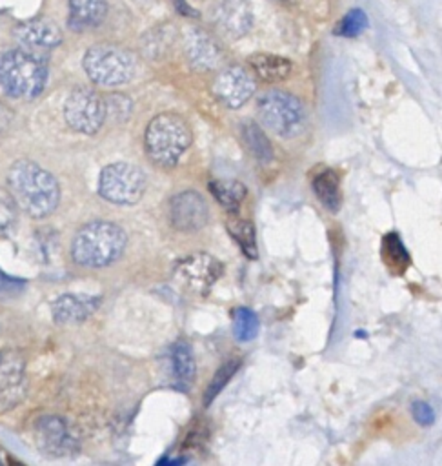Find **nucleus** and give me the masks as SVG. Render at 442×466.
I'll list each match as a JSON object with an SVG mask.
<instances>
[{
  "label": "nucleus",
  "mask_w": 442,
  "mask_h": 466,
  "mask_svg": "<svg viewBox=\"0 0 442 466\" xmlns=\"http://www.w3.org/2000/svg\"><path fill=\"white\" fill-rule=\"evenodd\" d=\"M25 288H27L25 280L18 277H11L0 269V300L16 299L25 291Z\"/></svg>",
  "instance_id": "29"
},
{
  "label": "nucleus",
  "mask_w": 442,
  "mask_h": 466,
  "mask_svg": "<svg viewBox=\"0 0 442 466\" xmlns=\"http://www.w3.org/2000/svg\"><path fill=\"white\" fill-rule=\"evenodd\" d=\"M209 209L204 197L196 191L186 189L169 200V222L182 233H193L207 224Z\"/></svg>",
  "instance_id": "11"
},
{
  "label": "nucleus",
  "mask_w": 442,
  "mask_h": 466,
  "mask_svg": "<svg viewBox=\"0 0 442 466\" xmlns=\"http://www.w3.org/2000/svg\"><path fill=\"white\" fill-rule=\"evenodd\" d=\"M256 115L264 127L280 138L298 137L306 127L302 102L287 91L269 89L258 96Z\"/></svg>",
  "instance_id": "5"
},
{
  "label": "nucleus",
  "mask_w": 442,
  "mask_h": 466,
  "mask_svg": "<svg viewBox=\"0 0 442 466\" xmlns=\"http://www.w3.org/2000/svg\"><path fill=\"white\" fill-rule=\"evenodd\" d=\"M313 191L322 202V206L329 211H338L342 197H340V180L333 169H324L313 178Z\"/></svg>",
  "instance_id": "20"
},
{
  "label": "nucleus",
  "mask_w": 442,
  "mask_h": 466,
  "mask_svg": "<svg viewBox=\"0 0 442 466\" xmlns=\"http://www.w3.org/2000/svg\"><path fill=\"white\" fill-rule=\"evenodd\" d=\"M236 368H238V360H231V362H226L216 373H215V377H213V380H211V384H209V388H207V391H206V404H209L216 395H218V391L226 386V382L233 377V373L236 371Z\"/></svg>",
  "instance_id": "28"
},
{
  "label": "nucleus",
  "mask_w": 442,
  "mask_h": 466,
  "mask_svg": "<svg viewBox=\"0 0 442 466\" xmlns=\"http://www.w3.org/2000/svg\"><path fill=\"white\" fill-rule=\"evenodd\" d=\"M7 184L16 206L33 218H44L58 206L60 186L56 178L33 160H16L9 167Z\"/></svg>",
  "instance_id": "1"
},
{
  "label": "nucleus",
  "mask_w": 442,
  "mask_h": 466,
  "mask_svg": "<svg viewBox=\"0 0 442 466\" xmlns=\"http://www.w3.org/2000/svg\"><path fill=\"white\" fill-rule=\"evenodd\" d=\"M189 124L176 113H160L146 127L144 146L147 157L162 166L173 167L191 146Z\"/></svg>",
  "instance_id": "4"
},
{
  "label": "nucleus",
  "mask_w": 442,
  "mask_h": 466,
  "mask_svg": "<svg viewBox=\"0 0 442 466\" xmlns=\"http://www.w3.org/2000/svg\"><path fill=\"white\" fill-rule=\"evenodd\" d=\"M411 411H413L415 420L420 422L422 426H429L435 420V413H433V410H431V406L427 402H422V400L413 402L411 404Z\"/></svg>",
  "instance_id": "31"
},
{
  "label": "nucleus",
  "mask_w": 442,
  "mask_h": 466,
  "mask_svg": "<svg viewBox=\"0 0 442 466\" xmlns=\"http://www.w3.org/2000/svg\"><path fill=\"white\" fill-rule=\"evenodd\" d=\"M247 64L264 82H280L286 80L291 73V62L278 55L256 53L247 58Z\"/></svg>",
  "instance_id": "19"
},
{
  "label": "nucleus",
  "mask_w": 442,
  "mask_h": 466,
  "mask_svg": "<svg viewBox=\"0 0 442 466\" xmlns=\"http://www.w3.org/2000/svg\"><path fill=\"white\" fill-rule=\"evenodd\" d=\"M213 18L218 31L233 40L244 36L253 24V15L246 0H222L215 7Z\"/></svg>",
  "instance_id": "15"
},
{
  "label": "nucleus",
  "mask_w": 442,
  "mask_h": 466,
  "mask_svg": "<svg viewBox=\"0 0 442 466\" xmlns=\"http://www.w3.org/2000/svg\"><path fill=\"white\" fill-rule=\"evenodd\" d=\"M18 222V206L9 189L0 187V237H7L15 231Z\"/></svg>",
  "instance_id": "26"
},
{
  "label": "nucleus",
  "mask_w": 442,
  "mask_h": 466,
  "mask_svg": "<svg viewBox=\"0 0 442 466\" xmlns=\"http://www.w3.org/2000/svg\"><path fill=\"white\" fill-rule=\"evenodd\" d=\"M209 189H211L213 197L218 200V204L229 213H235L240 208V204H242V200L246 198V193H247V189L242 182L226 180V178L211 182Z\"/></svg>",
  "instance_id": "22"
},
{
  "label": "nucleus",
  "mask_w": 442,
  "mask_h": 466,
  "mask_svg": "<svg viewBox=\"0 0 442 466\" xmlns=\"http://www.w3.org/2000/svg\"><path fill=\"white\" fill-rule=\"evenodd\" d=\"M186 56L196 71H211L222 62V49L216 40L200 27H191L184 38Z\"/></svg>",
  "instance_id": "14"
},
{
  "label": "nucleus",
  "mask_w": 442,
  "mask_h": 466,
  "mask_svg": "<svg viewBox=\"0 0 442 466\" xmlns=\"http://www.w3.org/2000/svg\"><path fill=\"white\" fill-rule=\"evenodd\" d=\"M233 333L240 342H249L258 333V317L249 308H236L233 311Z\"/></svg>",
  "instance_id": "24"
},
{
  "label": "nucleus",
  "mask_w": 442,
  "mask_h": 466,
  "mask_svg": "<svg viewBox=\"0 0 442 466\" xmlns=\"http://www.w3.org/2000/svg\"><path fill=\"white\" fill-rule=\"evenodd\" d=\"M105 102V118L107 116H115V118H126L129 115V98H126L124 95H111L107 98H104Z\"/></svg>",
  "instance_id": "30"
},
{
  "label": "nucleus",
  "mask_w": 442,
  "mask_h": 466,
  "mask_svg": "<svg viewBox=\"0 0 442 466\" xmlns=\"http://www.w3.org/2000/svg\"><path fill=\"white\" fill-rule=\"evenodd\" d=\"M242 140L246 144V147L249 149V153L260 160V162H269L273 160V147L271 142L267 140V137L264 135V131L255 124V122H246L242 126Z\"/></svg>",
  "instance_id": "23"
},
{
  "label": "nucleus",
  "mask_w": 442,
  "mask_h": 466,
  "mask_svg": "<svg viewBox=\"0 0 442 466\" xmlns=\"http://www.w3.org/2000/svg\"><path fill=\"white\" fill-rule=\"evenodd\" d=\"M100 306L95 295L64 293L51 304V315L56 324H80L87 320Z\"/></svg>",
  "instance_id": "16"
},
{
  "label": "nucleus",
  "mask_w": 442,
  "mask_h": 466,
  "mask_svg": "<svg viewBox=\"0 0 442 466\" xmlns=\"http://www.w3.org/2000/svg\"><path fill=\"white\" fill-rule=\"evenodd\" d=\"M85 75L98 86L115 87L131 80L135 73L133 55L115 44H96L82 60Z\"/></svg>",
  "instance_id": "6"
},
{
  "label": "nucleus",
  "mask_w": 442,
  "mask_h": 466,
  "mask_svg": "<svg viewBox=\"0 0 442 466\" xmlns=\"http://www.w3.org/2000/svg\"><path fill=\"white\" fill-rule=\"evenodd\" d=\"M176 275L195 291H207L222 275V264L207 253H195L178 264Z\"/></svg>",
  "instance_id": "13"
},
{
  "label": "nucleus",
  "mask_w": 442,
  "mask_h": 466,
  "mask_svg": "<svg viewBox=\"0 0 442 466\" xmlns=\"http://www.w3.org/2000/svg\"><path fill=\"white\" fill-rule=\"evenodd\" d=\"M227 229L233 235V238L240 244L242 251L255 258L256 257V238H255V229L247 220H240V218H231L227 222Z\"/></svg>",
  "instance_id": "25"
},
{
  "label": "nucleus",
  "mask_w": 442,
  "mask_h": 466,
  "mask_svg": "<svg viewBox=\"0 0 442 466\" xmlns=\"http://www.w3.org/2000/svg\"><path fill=\"white\" fill-rule=\"evenodd\" d=\"M64 118L73 131L95 135L105 122V102L95 89L76 87L65 98Z\"/></svg>",
  "instance_id": "8"
},
{
  "label": "nucleus",
  "mask_w": 442,
  "mask_h": 466,
  "mask_svg": "<svg viewBox=\"0 0 442 466\" xmlns=\"http://www.w3.org/2000/svg\"><path fill=\"white\" fill-rule=\"evenodd\" d=\"M33 435L45 453L55 457L75 455L80 450V437L73 426L58 415H44L35 420Z\"/></svg>",
  "instance_id": "9"
},
{
  "label": "nucleus",
  "mask_w": 442,
  "mask_h": 466,
  "mask_svg": "<svg viewBox=\"0 0 442 466\" xmlns=\"http://www.w3.org/2000/svg\"><path fill=\"white\" fill-rule=\"evenodd\" d=\"M11 118H13V113L0 102V131H5V129H7Z\"/></svg>",
  "instance_id": "32"
},
{
  "label": "nucleus",
  "mask_w": 442,
  "mask_h": 466,
  "mask_svg": "<svg viewBox=\"0 0 442 466\" xmlns=\"http://www.w3.org/2000/svg\"><path fill=\"white\" fill-rule=\"evenodd\" d=\"M127 244L126 231L109 220H91L84 224L73 242V260L85 268H105L116 262Z\"/></svg>",
  "instance_id": "2"
},
{
  "label": "nucleus",
  "mask_w": 442,
  "mask_h": 466,
  "mask_svg": "<svg viewBox=\"0 0 442 466\" xmlns=\"http://www.w3.org/2000/svg\"><path fill=\"white\" fill-rule=\"evenodd\" d=\"M67 24L75 31L100 25L107 15V0H67Z\"/></svg>",
  "instance_id": "18"
},
{
  "label": "nucleus",
  "mask_w": 442,
  "mask_h": 466,
  "mask_svg": "<svg viewBox=\"0 0 442 466\" xmlns=\"http://www.w3.org/2000/svg\"><path fill=\"white\" fill-rule=\"evenodd\" d=\"M171 364H173V373H175L176 382L182 388H187L193 382L195 371H196L195 357H193L191 346L187 342L180 340V342H176L173 346V350H171Z\"/></svg>",
  "instance_id": "21"
},
{
  "label": "nucleus",
  "mask_w": 442,
  "mask_h": 466,
  "mask_svg": "<svg viewBox=\"0 0 442 466\" xmlns=\"http://www.w3.org/2000/svg\"><path fill=\"white\" fill-rule=\"evenodd\" d=\"M47 82L45 62L27 49L0 53V87L13 98L33 100L42 95Z\"/></svg>",
  "instance_id": "3"
},
{
  "label": "nucleus",
  "mask_w": 442,
  "mask_h": 466,
  "mask_svg": "<svg viewBox=\"0 0 442 466\" xmlns=\"http://www.w3.org/2000/svg\"><path fill=\"white\" fill-rule=\"evenodd\" d=\"M175 2H176V7H178L180 13H184V15H195V11L189 9L187 2H184V0H175Z\"/></svg>",
  "instance_id": "33"
},
{
  "label": "nucleus",
  "mask_w": 442,
  "mask_h": 466,
  "mask_svg": "<svg viewBox=\"0 0 442 466\" xmlns=\"http://www.w3.org/2000/svg\"><path fill=\"white\" fill-rule=\"evenodd\" d=\"M146 191V173L129 162L105 166L98 175V195L116 206L136 204Z\"/></svg>",
  "instance_id": "7"
},
{
  "label": "nucleus",
  "mask_w": 442,
  "mask_h": 466,
  "mask_svg": "<svg viewBox=\"0 0 442 466\" xmlns=\"http://www.w3.org/2000/svg\"><path fill=\"white\" fill-rule=\"evenodd\" d=\"M27 393L25 359L16 350L0 351V413L13 410Z\"/></svg>",
  "instance_id": "10"
},
{
  "label": "nucleus",
  "mask_w": 442,
  "mask_h": 466,
  "mask_svg": "<svg viewBox=\"0 0 442 466\" xmlns=\"http://www.w3.org/2000/svg\"><path fill=\"white\" fill-rule=\"evenodd\" d=\"M255 89H256L255 78L240 66H231L222 69L213 82L215 96L226 107H231V109L244 106L253 96Z\"/></svg>",
  "instance_id": "12"
},
{
  "label": "nucleus",
  "mask_w": 442,
  "mask_h": 466,
  "mask_svg": "<svg viewBox=\"0 0 442 466\" xmlns=\"http://www.w3.org/2000/svg\"><path fill=\"white\" fill-rule=\"evenodd\" d=\"M18 40L29 49H53L62 42L60 27L49 18H36L16 27Z\"/></svg>",
  "instance_id": "17"
},
{
  "label": "nucleus",
  "mask_w": 442,
  "mask_h": 466,
  "mask_svg": "<svg viewBox=\"0 0 442 466\" xmlns=\"http://www.w3.org/2000/svg\"><path fill=\"white\" fill-rule=\"evenodd\" d=\"M367 27V16L362 9L355 7L349 13H346V16H342V20L338 22L335 33L340 36H347L353 38L357 35H360L364 29Z\"/></svg>",
  "instance_id": "27"
}]
</instances>
